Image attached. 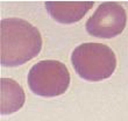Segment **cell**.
I'll return each instance as SVG.
<instances>
[{"mask_svg":"<svg viewBox=\"0 0 128 121\" xmlns=\"http://www.w3.org/2000/svg\"><path fill=\"white\" fill-rule=\"evenodd\" d=\"M42 36L35 26L19 18L0 22V62L4 66H19L40 54Z\"/></svg>","mask_w":128,"mask_h":121,"instance_id":"6da1fadb","label":"cell"},{"mask_svg":"<svg viewBox=\"0 0 128 121\" xmlns=\"http://www.w3.org/2000/svg\"><path fill=\"white\" fill-rule=\"evenodd\" d=\"M71 63L79 77L88 82L107 79L116 69V56L102 43L86 42L76 47L71 54Z\"/></svg>","mask_w":128,"mask_h":121,"instance_id":"7a4b0ae2","label":"cell"},{"mask_svg":"<svg viewBox=\"0 0 128 121\" xmlns=\"http://www.w3.org/2000/svg\"><path fill=\"white\" fill-rule=\"evenodd\" d=\"M70 72L66 65L56 60H44L30 68L28 86L33 93L44 98L64 94L70 85Z\"/></svg>","mask_w":128,"mask_h":121,"instance_id":"3957f363","label":"cell"},{"mask_svg":"<svg viewBox=\"0 0 128 121\" xmlns=\"http://www.w3.org/2000/svg\"><path fill=\"white\" fill-rule=\"evenodd\" d=\"M127 24V13L119 2L106 1L98 6L88 18L85 29L90 35L99 38H112L120 35Z\"/></svg>","mask_w":128,"mask_h":121,"instance_id":"277c9868","label":"cell"},{"mask_svg":"<svg viewBox=\"0 0 128 121\" xmlns=\"http://www.w3.org/2000/svg\"><path fill=\"white\" fill-rule=\"evenodd\" d=\"M46 10L60 24H70L80 21L91 10L93 1H46Z\"/></svg>","mask_w":128,"mask_h":121,"instance_id":"5b68a950","label":"cell"},{"mask_svg":"<svg viewBox=\"0 0 128 121\" xmlns=\"http://www.w3.org/2000/svg\"><path fill=\"white\" fill-rule=\"evenodd\" d=\"M0 112L2 115L18 112L24 106L26 97L20 84L10 78L0 79Z\"/></svg>","mask_w":128,"mask_h":121,"instance_id":"8992f818","label":"cell"}]
</instances>
